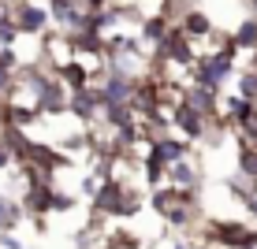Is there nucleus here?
<instances>
[{
    "instance_id": "nucleus-5",
    "label": "nucleus",
    "mask_w": 257,
    "mask_h": 249,
    "mask_svg": "<svg viewBox=\"0 0 257 249\" xmlns=\"http://www.w3.org/2000/svg\"><path fill=\"white\" fill-rule=\"evenodd\" d=\"M172 130L179 138H187L190 145H194V141H205L209 138V115H201V112L187 108V104H179V108L172 112Z\"/></svg>"
},
{
    "instance_id": "nucleus-12",
    "label": "nucleus",
    "mask_w": 257,
    "mask_h": 249,
    "mask_svg": "<svg viewBox=\"0 0 257 249\" xmlns=\"http://www.w3.org/2000/svg\"><path fill=\"white\" fill-rule=\"evenodd\" d=\"M168 26H172V23H168L164 15H146V19H142V26H138L142 45H146V49H153L157 41H161L164 34H168Z\"/></svg>"
},
{
    "instance_id": "nucleus-16",
    "label": "nucleus",
    "mask_w": 257,
    "mask_h": 249,
    "mask_svg": "<svg viewBox=\"0 0 257 249\" xmlns=\"http://www.w3.org/2000/svg\"><path fill=\"white\" fill-rule=\"evenodd\" d=\"M0 249H26V245L15 230H0Z\"/></svg>"
},
{
    "instance_id": "nucleus-10",
    "label": "nucleus",
    "mask_w": 257,
    "mask_h": 249,
    "mask_svg": "<svg viewBox=\"0 0 257 249\" xmlns=\"http://www.w3.org/2000/svg\"><path fill=\"white\" fill-rule=\"evenodd\" d=\"M231 41L238 52H253L257 49V15H242L231 30Z\"/></svg>"
},
{
    "instance_id": "nucleus-14",
    "label": "nucleus",
    "mask_w": 257,
    "mask_h": 249,
    "mask_svg": "<svg viewBox=\"0 0 257 249\" xmlns=\"http://www.w3.org/2000/svg\"><path fill=\"white\" fill-rule=\"evenodd\" d=\"M235 93L246 97V101H257V71L253 67H246V71L235 75Z\"/></svg>"
},
{
    "instance_id": "nucleus-13",
    "label": "nucleus",
    "mask_w": 257,
    "mask_h": 249,
    "mask_svg": "<svg viewBox=\"0 0 257 249\" xmlns=\"http://www.w3.org/2000/svg\"><path fill=\"white\" fill-rule=\"evenodd\" d=\"M56 78L67 86L71 93H75V90H86V86H90V75H86V71H82V64H75V60L60 67V71H56Z\"/></svg>"
},
{
    "instance_id": "nucleus-6",
    "label": "nucleus",
    "mask_w": 257,
    "mask_h": 249,
    "mask_svg": "<svg viewBox=\"0 0 257 249\" xmlns=\"http://www.w3.org/2000/svg\"><path fill=\"white\" fill-rule=\"evenodd\" d=\"M67 101H71V90L56 78V71H49L45 82H41V97H38L41 115H64L67 112Z\"/></svg>"
},
{
    "instance_id": "nucleus-3",
    "label": "nucleus",
    "mask_w": 257,
    "mask_h": 249,
    "mask_svg": "<svg viewBox=\"0 0 257 249\" xmlns=\"http://www.w3.org/2000/svg\"><path fill=\"white\" fill-rule=\"evenodd\" d=\"M235 75H238V49H235L231 38H227V45H220L216 52H205V56L194 60V82L205 86V90L220 93Z\"/></svg>"
},
{
    "instance_id": "nucleus-1",
    "label": "nucleus",
    "mask_w": 257,
    "mask_h": 249,
    "mask_svg": "<svg viewBox=\"0 0 257 249\" xmlns=\"http://www.w3.org/2000/svg\"><path fill=\"white\" fill-rule=\"evenodd\" d=\"M149 208L157 212V219H161L164 227L172 230H190L201 223V197L198 190H175V186H153L149 190Z\"/></svg>"
},
{
    "instance_id": "nucleus-11",
    "label": "nucleus",
    "mask_w": 257,
    "mask_h": 249,
    "mask_svg": "<svg viewBox=\"0 0 257 249\" xmlns=\"http://www.w3.org/2000/svg\"><path fill=\"white\" fill-rule=\"evenodd\" d=\"M23 219H26V212H23L19 197H12V193L0 190V230H15Z\"/></svg>"
},
{
    "instance_id": "nucleus-17",
    "label": "nucleus",
    "mask_w": 257,
    "mask_h": 249,
    "mask_svg": "<svg viewBox=\"0 0 257 249\" xmlns=\"http://www.w3.org/2000/svg\"><path fill=\"white\" fill-rule=\"evenodd\" d=\"M12 164H15V160H12V153H8V145L0 141V171H8Z\"/></svg>"
},
{
    "instance_id": "nucleus-20",
    "label": "nucleus",
    "mask_w": 257,
    "mask_h": 249,
    "mask_svg": "<svg viewBox=\"0 0 257 249\" xmlns=\"http://www.w3.org/2000/svg\"><path fill=\"white\" fill-rule=\"evenodd\" d=\"M246 56H250V60H246V67H253V71H257V49H253V52H246Z\"/></svg>"
},
{
    "instance_id": "nucleus-18",
    "label": "nucleus",
    "mask_w": 257,
    "mask_h": 249,
    "mask_svg": "<svg viewBox=\"0 0 257 249\" xmlns=\"http://www.w3.org/2000/svg\"><path fill=\"white\" fill-rule=\"evenodd\" d=\"M242 208H246V212H250V219H257V193H253V197H250V201H242Z\"/></svg>"
},
{
    "instance_id": "nucleus-4",
    "label": "nucleus",
    "mask_w": 257,
    "mask_h": 249,
    "mask_svg": "<svg viewBox=\"0 0 257 249\" xmlns=\"http://www.w3.org/2000/svg\"><path fill=\"white\" fill-rule=\"evenodd\" d=\"M12 23L19 26L23 38H41V34H49V8L41 4V0H15L12 4Z\"/></svg>"
},
{
    "instance_id": "nucleus-9",
    "label": "nucleus",
    "mask_w": 257,
    "mask_h": 249,
    "mask_svg": "<svg viewBox=\"0 0 257 249\" xmlns=\"http://www.w3.org/2000/svg\"><path fill=\"white\" fill-rule=\"evenodd\" d=\"M194 153V145L187 138H179V134H164V138H157L153 141V156L161 160V164H175V160H183V156H190Z\"/></svg>"
},
{
    "instance_id": "nucleus-2",
    "label": "nucleus",
    "mask_w": 257,
    "mask_h": 249,
    "mask_svg": "<svg viewBox=\"0 0 257 249\" xmlns=\"http://www.w3.org/2000/svg\"><path fill=\"white\" fill-rule=\"evenodd\" d=\"M93 219H131L142 208V190L135 182H116V179H101L97 193L90 197Z\"/></svg>"
},
{
    "instance_id": "nucleus-7",
    "label": "nucleus",
    "mask_w": 257,
    "mask_h": 249,
    "mask_svg": "<svg viewBox=\"0 0 257 249\" xmlns=\"http://www.w3.org/2000/svg\"><path fill=\"white\" fill-rule=\"evenodd\" d=\"M164 182L175 186V190H201V167L194 164V156H183L175 164H168Z\"/></svg>"
},
{
    "instance_id": "nucleus-19",
    "label": "nucleus",
    "mask_w": 257,
    "mask_h": 249,
    "mask_svg": "<svg viewBox=\"0 0 257 249\" xmlns=\"http://www.w3.org/2000/svg\"><path fill=\"white\" fill-rule=\"evenodd\" d=\"M172 249H194L190 238H172Z\"/></svg>"
},
{
    "instance_id": "nucleus-15",
    "label": "nucleus",
    "mask_w": 257,
    "mask_h": 249,
    "mask_svg": "<svg viewBox=\"0 0 257 249\" xmlns=\"http://www.w3.org/2000/svg\"><path fill=\"white\" fill-rule=\"evenodd\" d=\"M78 8H82V15H97L104 8H112V0H78Z\"/></svg>"
},
{
    "instance_id": "nucleus-8",
    "label": "nucleus",
    "mask_w": 257,
    "mask_h": 249,
    "mask_svg": "<svg viewBox=\"0 0 257 249\" xmlns=\"http://www.w3.org/2000/svg\"><path fill=\"white\" fill-rule=\"evenodd\" d=\"M179 30L190 38V45H201L216 26H212V15L205 12V8H187V12L179 15Z\"/></svg>"
}]
</instances>
